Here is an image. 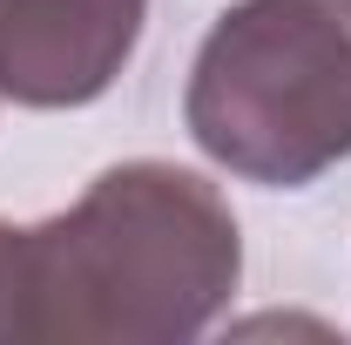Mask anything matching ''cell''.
<instances>
[{
	"label": "cell",
	"instance_id": "obj_3",
	"mask_svg": "<svg viewBox=\"0 0 351 345\" xmlns=\"http://www.w3.org/2000/svg\"><path fill=\"white\" fill-rule=\"evenodd\" d=\"M149 0H0V95L21 109H88L129 68Z\"/></svg>",
	"mask_w": 351,
	"mask_h": 345
},
{
	"label": "cell",
	"instance_id": "obj_2",
	"mask_svg": "<svg viewBox=\"0 0 351 345\" xmlns=\"http://www.w3.org/2000/svg\"><path fill=\"white\" fill-rule=\"evenodd\" d=\"M182 122L217 170L304 190L351 156V0H237L196 47Z\"/></svg>",
	"mask_w": 351,
	"mask_h": 345
},
{
	"label": "cell",
	"instance_id": "obj_4",
	"mask_svg": "<svg viewBox=\"0 0 351 345\" xmlns=\"http://www.w3.org/2000/svg\"><path fill=\"white\" fill-rule=\"evenodd\" d=\"M27 339V230L0 223V345Z\"/></svg>",
	"mask_w": 351,
	"mask_h": 345
},
{
	"label": "cell",
	"instance_id": "obj_1",
	"mask_svg": "<svg viewBox=\"0 0 351 345\" xmlns=\"http://www.w3.org/2000/svg\"><path fill=\"white\" fill-rule=\"evenodd\" d=\"M243 278L223 190L176 163H115L61 216L27 230L34 345H189Z\"/></svg>",
	"mask_w": 351,
	"mask_h": 345
}]
</instances>
